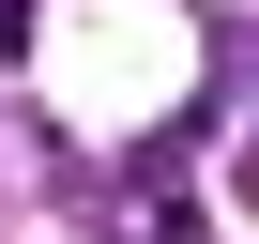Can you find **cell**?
Segmentation results:
<instances>
[{
  "instance_id": "1",
  "label": "cell",
  "mask_w": 259,
  "mask_h": 244,
  "mask_svg": "<svg viewBox=\"0 0 259 244\" xmlns=\"http://www.w3.org/2000/svg\"><path fill=\"white\" fill-rule=\"evenodd\" d=\"M0 61H31V0H0Z\"/></svg>"
}]
</instances>
